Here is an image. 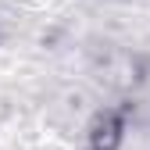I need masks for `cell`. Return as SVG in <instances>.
<instances>
[{"mask_svg": "<svg viewBox=\"0 0 150 150\" xmlns=\"http://www.w3.org/2000/svg\"><path fill=\"white\" fill-rule=\"evenodd\" d=\"M118 139H122V118L104 115V118L93 122V132H89L93 150H115V146H118Z\"/></svg>", "mask_w": 150, "mask_h": 150, "instance_id": "obj_1", "label": "cell"}]
</instances>
